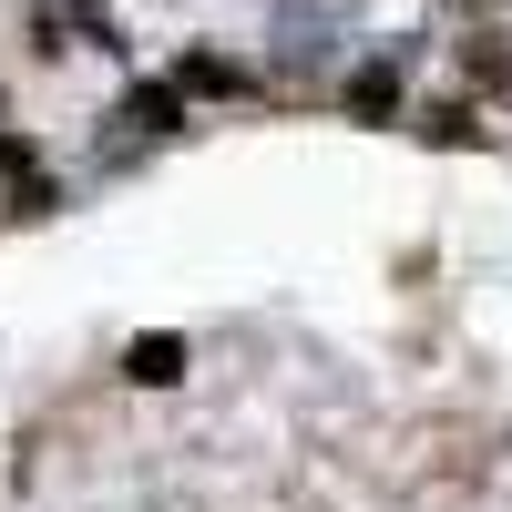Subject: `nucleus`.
<instances>
[{"instance_id": "obj_8", "label": "nucleus", "mask_w": 512, "mask_h": 512, "mask_svg": "<svg viewBox=\"0 0 512 512\" xmlns=\"http://www.w3.org/2000/svg\"><path fill=\"white\" fill-rule=\"evenodd\" d=\"M472 11H482V0H472Z\"/></svg>"}, {"instance_id": "obj_6", "label": "nucleus", "mask_w": 512, "mask_h": 512, "mask_svg": "<svg viewBox=\"0 0 512 512\" xmlns=\"http://www.w3.org/2000/svg\"><path fill=\"white\" fill-rule=\"evenodd\" d=\"M461 72H472L482 93H512V52H502L492 31H482V41H461Z\"/></svg>"}, {"instance_id": "obj_3", "label": "nucleus", "mask_w": 512, "mask_h": 512, "mask_svg": "<svg viewBox=\"0 0 512 512\" xmlns=\"http://www.w3.org/2000/svg\"><path fill=\"white\" fill-rule=\"evenodd\" d=\"M123 123H134V134H175L185 123V82H134V93H123Z\"/></svg>"}, {"instance_id": "obj_1", "label": "nucleus", "mask_w": 512, "mask_h": 512, "mask_svg": "<svg viewBox=\"0 0 512 512\" xmlns=\"http://www.w3.org/2000/svg\"><path fill=\"white\" fill-rule=\"evenodd\" d=\"M185 369H195V349H185L175 328H144L134 349H123V379H134V390H175Z\"/></svg>"}, {"instance_id": "obj_2", "label": "nucleus", "mask_w": 512, "mask_h": 512, "mask_svg": "<svg viewBox=\"0 0 512 512\" xmlns=\"http://www.w3.org/2000/svg\"><path fill=\"white\" fill-rule=\"evenodd\" d=\"M338 103H349V123H390V113H400V72H390V62H359Z\"/></svg>"}, {"instance_id": "obj_7", "label": "nucleus", "mask_w": 512, "mask_h": 512, "mask_svg": "<svg viewBox=\"0 0 512 512\" xmlns=\"http://www.w3.org/2000/svg\"><path fill=\"white\" fill-rule=\"evenodd\" d=\"M31 164H41V144H31V134H0V175H11V185H21V175H31Z\"/></svg>"}, {"instance_id": "obj_5", "label": "nucleus", "mask_w": 512, "mask_h": 512, "mask_svg": "<svg viewBox=\"0 0 512 512\" xmlns=\"http://www.w3.org/2000/svg\"><path fill=\"white\" fill-rule=\"evenodd\" d=\"M175 82H185V93H246V72H236L226 52H185V62H175Z\"/></svg>"}, {"instance_id": "obj_4", "label": "nucleus", "mask_w": 512, "mask_h": 512, "mask_svg": "<svg viewBox=\"0 0 512 512\" xmlns=\"http://www.w3.org/2000/svg\"><path fill=\"white\" fill-rule=\"evenodd\" d=\"M410 134H420V144H482V123H472V103H451V93H441V103H420V113H410Z\"/></svg>"}]
</instances>
